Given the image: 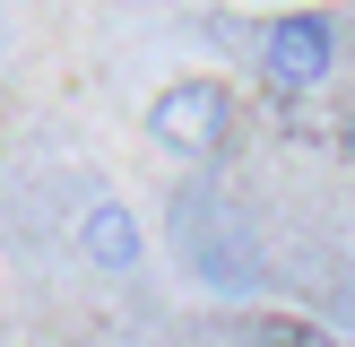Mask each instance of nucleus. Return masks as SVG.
I'll list each match as a JSON object with an SVG mask.
<instances>
[{
    "mask_svg": "<svg viewBox=\"0 0 355 347\" xmlns=\"http://www.w3.org/2000/svg\"><path fill=\"white\" fill-rule=\"evenodd\" d=\"M243 347H321V339L295 330V321H252V330H243Z\"/></svg>",
    "mask_w": 355,
    "mask_h": 347,
    "instance_id": "obj_5",
    "label": "nucleus"
},
{
    "mask_svg": "<svg viewBox=\"0 0 355 347\" xmlns=\"http://www.w3.org/2000/svg\"><path fill=\"white\" fill-rule=\"evenodd\" d=\"M329 69H338V17L329 9H286L260 26V78L277 96H312Z\"/></svg>",
    "mask_w": 355,
    "mask_h": 347,
    "instance_id": "obj_3",
    "label": "nucleus"
},
{
    "mask_svg": "<svg viewBox=\"0 0 355 347\" xmlns=\"http://www.w3.org/2000/svg\"><path fill=\"white\" fill-rule=\"evenodd\" d=\"M338 156H347V165H355V113L338 121Z\"/></svg>",
    "mask_w": 355,
    "mask_h": 347,
    "instance_id": "obj_6",
    "label": "nucleus"
},
{
    "mask_svg": "<svg viewBox=\"0 0 355 347\" xmlns=\"http://www.w3.org/2000/svg\"><path fill=\"white\" fill-rule=\"evenodd\" d=\"M148 139L173 156V165H208V156H225V139H234V96H225L217 78H173V87H156Z\"/></svg>",
    "mask_w": 355,
    "mask_h": 347,
    "instance_id": "obj_2",
    "label": "nucleus"
},
{
    "mask_svg": "<svg viewBox=\"0 0 355 347\" xmlns=\"http://www.w3.org/2000/svg\"><path fill=\"white\" fill-rule=\"evenodd\" d=\"M165 235H173V252H182V269L200 278V287H217V295L260 287V243H252V226H243V208H225V191H182L173 217H165Z\"/></svg>",
    "mask_w": 355,
    "mask_h": 347,
    "instance_id": "obj_1",
    "label": "nucleus"
},
{
    "mask_svg": "<svg viewBox=\"0 0 355 347\" xmlns=\"http://www.w3.org/2000/svg\"><path fill=\"white\" fill-rule=\"evenodd\" d=\"M78 252H87V269L130 278L139 260H148V226H139V208H130V200H87V217H78Z\"/></svg>",
    "mask_w": 355,
    "mask_h": 347,
    "instance_id": "obj_4",
    "label": "nucleus"
}]
</instances>
